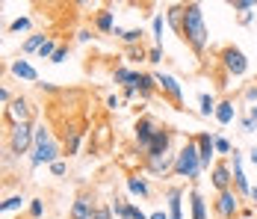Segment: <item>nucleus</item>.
<instances>
[{
  "instance_id": "4",
  "label": "nucleus",
  "mask_w": 257,
  "mask_h": 219,
  "mask_svg": "<svg viewBox=\"0 0 257 219\" xmlns=\"http://www.w3.org/2000/svg\"><path fill=\"white\" fill-rule=\"evenodd\" d=\"M33 148V125L24 122V125H12V136H9V151L15 157L27 154Z\"/></svg>"
},
{
  "instance_id": "27",
  "label": "nucleus",
  "mask_w": 257,
  "mask_h": 219,
  "mask_svg": "<svg viewBox=\"0 0 257 219\" xmlns=\"http://www.w3.org/2000/svg\"><path fill=\"white\" fill-rule=\"evenodd\" d=\"M47 39H50V36H44V33H33V36L24 42V53H33V50H38V47H41Z\"/></svg>"
},
{
  "instance_id": "21",
  "label": "nucleus",
  "mask_w": 257,
  "mask_h": 219,
  "mask_svg": "<svg viewBox=\"0 0 257 219\" xmlns=\"http://www.w3.org/2000/svg\"><path fill=\"white\" fill-rule=\"evenodd\" d=\"M234 119H237L234 101H222V104H216V122H219V125H231Z\"/></svg>"
},
{
  "instance_id": "33",
  "label": "nucleus",
  "mask_w": 257,
  "mask_h": 219,
  "mask_svg": "<svg viewBox=\"0 0 257 219\" xmlns=\"http://www.w3.org/2000/svg\"><path fill=\"white\" fill-rule=\"evenodd\" d=\"M231 9H237V12H252V9H255V0H231Z\"/></svg>"
},
{
  "instance_id": "6",
  "label": "nucleus",
  "mask_w": 257,
  "mask_h": 219,
  "mask_svg": "<svg viewBox=\"0 0 257 219\" xmlns=\"http://www.w3.org/2000/svg\"><path fill=\"white\" fill-rule=\"evenodd\" d=\"M136 145L142 148V151H148L151 148V142H154V136H157V131H160V125L151 119V116H142L139 122H136Z\"/></svg>"
},
{
  "instance_id": "2",
  "label": "nucleus",
  "mask_w": 257,
  "mask_h": 219,
  "mask_svg": "<svg viewBox=\"0 0 257 219\" xmlns=\"http://www.w3.org/2000/svg\"><path fill=\"white\" fill-rule=\"evenodd\" d=\"M59 154H62V145L50 136V131L44 125H36L33 128V157H30L33 169L41 166V163H56Z\"/></svg>"
},
{
  "instance_id": "47",
  "label": "nucleus",
  "mask_w": 257,
  "mask_h": 219,
  "mask_svg": "<svg viewBox=\"0 0 257 219\" xmlns=\"http://www.w3.org/2000/svg\"><path fill=\"white\" fill-rule=\"evenodd\" d=\"M249 160H252V163L257 166V148H252V151H249Z\"/></svg>"
},
{
  "instance_id": "12",
  "label": "nucleus",
  "mask_w": 257,
  "mask_h": 219,
  "mask_svg": "<svg viewBox=\"0 0 257 219\" xmlns=\"http://www.w3.org/2000/svg\"><path fill=\"white\" fill-rule=\"evenodd\" d=\"M210 181H213V187H216L219 193L231 190V181H234L231 163H216V166H213V175H210Z\"/></svg>"
},
{
  "instance_id": "17",
  "label": "nucleus",
  "mask_w": 257,
  "mask_h": 219,
  "mask_svg": "<svg viewBox=\"0 0 257 219\" xmlns=\"http://www.w3.org/2000/svg\"><path fill=\"white\" fill-rule=\"evenodd\" d=\"M92 214H95L92 199H89V196H77V202H74V208H71V219H92Z\"/></svg>"
},
{
  "instance_id": "28",
  "label": "nucleus",
  "mask_w": 257,
  "mask_h": 219,
  "mask_svg": "<svg viewBox=\"0 0 257 219\" xmlns=\"http://www.w3.org/2000/svg\"><path fill=\"white\" fill-rule=\"evenodd\" d=\"M213 145H216V154H231V151H234L231 142H228L225 136H219V133H213Z\"/></svg>"
},
{
  "instance_id": "7",
  "label": "nucleus",
  "mask_w": 257,
  "mask_h": 219,
  "mask_svg": "<svg viewBox=\"0 0 257 219\" xmlns=\"http://www.w3.org/2000/svg\"><path fill=\"white\" fill-rule=\"evenodd\" d=\"M154 77H157V89H160V92H166V95L172 98V104H175V107H184V89H181V83H178L172 74H163V71H160V74H154Z\"/></svg>"
},
{
  "instance_id": "52",
  "label": "nucleus",
  "mask_w": 257,
  "mask_h": 219,
  "mask_svg": "<svg viewBox=\"0 0 257 219\" xmlns=\"http://www.w3.org/2000/svg\"><path fill=\"white\" fill-rule=\"evenodd\" d=\"M240 219H252V217H249V214H246V217H240Z\"/></svg>"
},
{
  "instance_id": "3",
  "label": "nucleus",
  "mask_w": 257,
  "mask_h": 219,
  "mask_svg": "<svg viewBox=\"0 0 257 219\" xmlns=\"http://www.w3.org/2000/svg\"><path fill=\"white\" fill-rule=\"evenodd\" d=\"M178 178H186V181H195L201 175V157H198V142L195 136L184 142V148L175 154V169H172Z\"/></svg>"
},
{
  "instance_id": "10",
  "label": "nucleus",
  "mask_w": 257,
  "mask_h": 219,
  "mask_svg": "<svg viewBox=\"0 0 257 219\" xmlns=\"http://www.w3.org/2000/svg\"><path fill=\"white\" fill-rule=\"evenodd\" d=\"M172 133H175V131H166V128H160V131H157V136H154V142H151V148L145 151V160L169 154V151H172Z\"/></svg>"
},
{
  "instance_id": "20",
  "label": "nucleus",
  "mask_w": 257,
  "mask_h": 219,
  "mask_svg": "<svg viewBox=\"0 0 257 219\" xmlns=\"http://www.w3.org/2000/svg\"><path fill=\"white\" fill-rule=\"evenodd\" d=\"M136 77H139V71L124 68V65H118V68L112 71V80H115L118 86H136Z\"/></svg>"
},
{
  "instance_id": "29",
  "label": "nucleus",
  "mask_w": 257,
  "mask_h": 219,
  "mask_svg": "<svg viewBox=\"0 0 257 219\" xmlns=\"http://www.w3.org/2000/svg\"><path fill=\"white\" fill-rule=\"evenodd\" d=\"M56 47H59V44H56L53 39H47V42H44V44L38 47V56H41V59H50V56L56 53Z\"/></svg>"
},
{
  "instance_id": "26",
  "label": "nucleus",
  "mask_w": 257,
  "mask_h": 219,
  "mask_svg": "<svg viewBox=\"0 0 257 219\" xmlns=\"http://www.w3.org/2000/svg\"><path fill=\"white\" fill-rule=\"evenodd\" d=\"M127 190L133 196H148V181L139 178V175H133V178H127Z\"/></svg>"
},
{
  "instance_id": "46",
  "label": "nucleus",
  "mask_w": 257,
  "mask_h": 219,
  "mask_svg": "<svg viewBox=\"0 0 257 219\" xmlns=\"http://www.w3.org/2000/svg\"><path fill=\"white\" fill-rule=\"evenodd\" d=\"M89 39H92L89 30H80V33H77V42H89Z\"/></svg>"
},
{
  "instance_id": "40",
  "label": "nucleus",
  "mask_w": 257,
  "mask_h": 219,
  "mask_svg": "<svg viewBox=\"0 0 257 219\" xmlns=\"http://www.w3.org/2000/svg\"><path fill=\"white\" fill-rule=\"evenodd\" d=\"M257 131V122L249 116V119H243V133H255Z\"/></svg>"
},
{
  "instance_id": "31",
  "label": "nucleus",
  "mask_w": 257,
  "mask_h": 219,
  "mask_svg": "<svg viewBox=\"0 0 257 219\" xmlns=\"http://www.w3.org/2000/svg\"><path fill=\"white\" fill-rule=\"evenodd\" d=\"M30 24H33V21H30L27 15H21V18H15V21L9 24V30H12V33H21V30H30Z\"/></svg>"
},
{
  "instance_id": "18",
  "label": "nucleus",
  "mask_w": 257,
  "mask_h": 219,
  "mask_svg": "<svg viewBox=\"0 0 257 219\" xmlns=\"http://www.w3.org/2000/svg\"><path fill=\"white\" fill-rule=\"evenodd\" d=\"M12 74H15V77H21V80H30V83H36V80H38V71H36L27 59H15V62H12Z\"/></svg>"
},
{
  "instance_id": "1",
  "label": "nucleus",
  "mask_w": 257,
  "mask_h": 219,
  "mask_svg": "<svg viewBox=\"0 0 257 219\" xmlns=\"http://www.w3.org/2000/svg\"><path fill=\"white\" fill-rule=\"evenodd\" d=\"M181 39L201 56L207 50V42H210V33H207V24H204V12L198 3H184V24H181Z\"/></svg>"
},
{
  "instance_id": "19",
  "label": "nucleus",
  "mask_w": 257,
  "mask_h": 219,
  "mask_svg": "<svg viewBox=\"0 0 257 219\" xmlns=\"http://www.w3.org/2000/svg\"><path fill=\"white\" fill-rule=\"evenodd\" d=\"M95 30H101V33H112V30H115V12H112V9H101L98 18H95Z\"/></svg>"
},
{
  "instance_id": "50",
  "label": "nucleus",
  "mask_w": 257,
  "mask_h": 219,
  "mask_svg": "<svg viewBox=\"0 0 257 219\" xmlns=\"http://www.w3.org/2000/svg\"><path fill=\"white\" fill-rule=\"evenodd\" d=\"M0 101H9V92L6 89H0Z\"/></svg>"
},
{
  "instance_id": "51",
  "label": "nucleus",
  "mask_w": 257,
  "mask_h": 219,
  "mask_svg": "<svg viewBox=\"0 0 257 219\" xmlns=\"http://www.w3.org/2000/svg\"><path fill=\"white\" fill-rule=\"evenodd\" d=\"M249 116H252V119H255V122H257V104H255V107H252V110H249Z\"/></svg>"
},
{
  "instance_id": "32",
  "label": "nucleus",
  "mask_w": 257,
  "mask_h": 219,
  "mask_svg": "<svg viewBox=\"0 0 257 219\" xmlns=\"http://www.w3.org/2000/svg\"><path fill=\"white\" fill-rule=\"evenodd\" d=\"M151 27H154V42L163 47V15H154V24Z\"/></svg>"
},
{
  "instance_id": "53",
  "label": "nucleus",
  "mask_w": 257,
  "mask_h": 219,
  "mask_svg": "<svg viewBox=\"0 0 257 219\" xmlns=\"http://www.w3.org/2000/svg\"><path fill=\"white\" fill-rule=\"evenodd\" d=\"M0 119H3V110H0Z\"/></svg>"
},
{
  "instance_id": "11",
  "label": "nucleus",
  "mask_w": 257,
  "mask_h": 219,
  "mask_svg": "<svg viewBox=\"0 0 257 219\" xmlns=\"http://www.w3.org/2000/svg\"><path fill=\"white\" fill-rule=\"evenodd\" d=\"M198 157H201V169H210V160L216 157V145H213V133H198Z\"/></svg>"
},
{
  "instance_id": "22",
  "label": "nucleus",
  "mask_w": 257,
  "mask_h": 219,
  "mask_svg": "<svg viewBox=\"0 0 257 219\" xmlns=\"http://www.w3.org/2000/svg\"><path fill=\"white\" fill-rule=\"evenodd\" d=\"M181 196H184L181 187H172L169 190V219H184L181 217Z\"/></svg>"
},
{
  "instance_id": "24",
  "label": "nucleus",
  "mask_w": 257,
  "mask_h": 219,
  "mask_svg": "<svg viewBox=\"0 0 257 219\" xmlns=\"http://www.w3.org/2000/svg\"><path fill=\"white\" fill-rule=\"evenodd\" d=\"M198 104H201V116H204V119H210V116H216V98H213L210 92H201V98H198Z\"/></svg>"
},
{
  "instance_id": "48",
  "label": "nucleus",
  "mask_w": 257,
  "mask_h": 219,
  "mask_svg": "<svg viewBox=\"0 0 257 219\" xmlns=\"http://www.w3.org/2000/svg\"><path fill=\"white\" fill-rule=\"evenodd\" d=\"M148 219H169V217H166L163 211H157V214H151V217H148Z\"/></svg>"
},
{
  "instance_id": "5",
  "label": "nucleus",
  "mask_w": 257,
  "mask_h": 219,
  "mask_svg": "<svg viewBox=\"0 0 257 219\" xmlns=\"http://www.w3.org/2000/svg\"><path fill=\"white\" fill-rule=\"evenodd\" d=\"M219 56H222V65H225V71L231 77H243L249 71V59H246V53L240 47H225Z\"/></svg>"
},
{
  "instance_id": "38",
  "label": "nucleus",
  "mask_w": 257,
  "mask_h": 219,
  "mask_svg": "<svg viewBox=\"0 0 257 219\" xmlns=\"http://www.w3.org/2000/svg\"><path fill=\"white\" fill-rule=\"evenodd\" d=\"M30 214H33V219H38L41 214H44V205H41V199H33V205H30Z\"/></svg>"
},
{
  "instance_id": "14",
  "label": "nucleus",
  "mask_w": 257,
  "mask_h": 219,
  "mask_svg": "<svg viewBox=\"0 0 257 219\" xmlns=\"http://www.w3.org/2000/svg\"><path fill=\"white\" fill-rule=\"evenodd\" d=\"M30 101L27 98H12L9 101V116H12V122L15 125H24V122H30Z\"/></svg>"
},
{
  "instance_id": "37",
  "label": "nucleus",
  "mask_w": 257,
  "mask_h": 219,
  "mask_svg": "<svg viewBox=\"0 0 257 219\" xmlns=\"http://www.w3.org/2000/svg\"><path fill=\"white\" fill-rule=\"evenodd\" d=\"M65 56H68V44H59V47H56V53L50 56V62H56V65H59V62H65Z\"/></svg>"
},
{
  "instance_id": "16",
  "label": "nucleus",
  "mask_w": 257,
  "mask_h": 219,
  "mask_svg": "<svg viewBox=\"0 0 257 219\" xmlns=\"http://www.w3.org/2000/svg\"><path fill=\"white\" fill-rule=\"evenodd\" d=\"M136 92H139V98H151V95L157 92V77L139 71V77H136Z\"/></svg>"
},
{
  "instance_id": "45",
  "label": "nucleus",
  "mask_w": 257,
  "mask_h": 219,
  "mask_svg": "<svg viewBox=\"0 0 257 219\" xmlns=\"http://www.w3.org/2000/svg\"><path fill=\"white\" fill-rule=\"evenodd\" d=\"M252 18H255L252 12H243V15H240V24H252Z\"/></svg>"
},
{
  "instance_id": "9",
  "label": "nucleus",
  "mask_w": 257,
  "mask_h": 219,
  "mask_svg": "<svg viewBox=\"0 0 257 219\" xmlns=\"http://www.w3.org/2000/svg\"><path fill=\"white\" fill-rule=\"evenodd\" d=\"M237 211H240V196H237L234 190L219 193V202H216V214H219V219H234L237 217Z\"/></svg>"
},
{
  "instance_id": "25",
  "label": "nucleus",
  "mask_w": 257,
  "mask_h": 219,
  "mask_svg": "<svg viewBox=\"0 0 257 219\" xmlns=\"http://www.w3.org/2000/svg\"><path fill=\"white\" fill-rule=\"evenodd\" d=\"M166 21L172 24V30L181 36V24H184V6H172L169 9V15H166Z\"/></svg>"
},
{
  "instance_id": "23",
  "label": "nucleus",
  "mask_w": 257,
  "mask_h": 219,
  "mask_svg": "<svg viewBox=\"0 0 257 219\" xmlns=\"http://www.w3.org/2000/svg\"><path fill=\"white\" fill-rule=\"evenodd\" d=\"M189 202H192V219H207V205H204V199H201L198 190L189 193Z\"/></svg>"
},
{
  "instance_id": "39",
  "label": "nucleus",
  "mask_w": 257,
  "mask_h": 219,
  "mask_svg": "<svg viewBox=\"0 0 257 219\" xmlns=\"http://www.w3.org/2000/svg\"><path fill=\"white\" fill-rule=\"evenodd\" d=\"M127 211H130V219H148L142 211H139V205H133V202H127Z\"/></svg>"
},
{
  "instance_id": "43",
  "label": "nucleus",
  "mask_w": 257,
  "mask_h": 219,
  "mask_svg": "<svg viewBox=\"0 0 257 219\" xmlns=\"http://www.w3.org/2000/svg\"><path fill=\"white\" fill-rule=\"evenodd\" d=\"M246 101H257V83L246 86Z\"/></svg>"
},
{
  "instance_id": "36",
  "label": "nucleus",
  "mask_w": 257,
  "mask_h": 219,
  "mask_svg": "<svg viewBox=\"0 0 257 219\" xmlns=\"http://www.w3.org/2000/svg\"><path fill=\"white\" fill-rule=\"evenodd\" d=\"M92 219H112V208L98 205V208H95V214H92Z\"/></svg>"
},
{
  "instance_id": "13",
  "label": "nucleus",
  "mask_w": 257,
  "mask_h": 219,
  "mask_svg": "<svg viewBox=\"0 0 257 219\" xmlns=\"http://www.w3.org/2000/svg\"><path fill=\"white\" fill-rule=\"evenodd\" d=\"M145 163H148V172H151V175L166 178V172L175 169V154L169 151V154H163V157H151V160H145Z\"/></svg>"
},
{
  "instance_id": "49",
  "label": "nucleus",
  "mask_w": 257,
  "mask_h": 219,
  "mask_svg": "<svg viewBox=\"0 0 257 219\" xmlns=\"http://www.w3.org/2000/svg\"><path fill=\"white\" fill-rule=\"evenodd\" d=\"M249 199H252V202H257V187H252V193H249Z\"/></svg>"
},
{
  "instance_id": "42",
  "label": "nucleus",
  "mask_w": 257,
  "mask_h": 219,
  "mask_svg": "<svg viewBox=\"0 0 257 219\" xmlns=\"http://www.w3.org/2000/svg\"><path fill=\"white\" fill-rule=\"evenodd\" d=\"M50 172H53V175H65V160H56V163H50Z\"/></svg>"
},
{
  "instance_id": "44",
  "label": "nucleus",
  "mask_w": 257,
  "mask_h": 219,
  "mask_svg": "<svg viewBox=\"0 0 257 219\" xmlns=\"http://www.w3.org/2000/svg\"><path fill=\"white\" fill-rule=\"evenodd\" d=\"M139 92H136V86H124V101H133Z\"/></svg>"
},
{
  "instance_id": "30",
  "label": "nucleus",
  "mask_w": 257,
  "mask_h": 219,
  "mask_svg": "<svg viewBox=\"0 0 257 219\" xmlns=\"http://www.w3.org/2000/svg\"><path fill=\"white\" fill-rule=\"evenodd\" d=\"M21 205H24V199H21V196H12V199H6V202L0 205V214H9V211H18Z\"/></svg>"
},
{
  "instance_id": "41",
  "label": "nucleus",
  "mask_w": 257,
  "mask_h": 219,
  "mask_svg": "<svg viewBox=\"0 0 257 219\" xmlns=\"http://www.w3.org/2000/svg\"><path fill=\"white\" fill-rule=\"evenodd\" d=\"M107 107H110V110H121V107H124V101H121V98H115V95H110V98H107Z\"/></svg>"
},
{
  "instance_id": "15",
  "label": "nucleus",
  "mask_w": 257,
  "mask_h": 219,
  "mask_svg": "<svg viewBox=\"0 0 257 219\" xmlns=\"http://www.w3.org/2000/svg\"><path fill=\"white\" fill-rule=\"evenodd\" d=\"M83 128L80 125H71L68 131H65V142H62V154H77V148H80V139H83Z\"/></svg>"
},
{
  "instance_id": "34",
  "label": "nucleus",
  "mask_w": 257,
  "mask_h": 219,
  "mask_svg": "<svg viewBox=\"0 0 257 219\" xmlns=\"http://www.w3.org/2000/svg\"><path fill=\"white\" fill-rule=\"evenodd\" d=\"M127 44H136V42H142V30H124V36H121Z\"/></svg>"
},
{
  "instance_id": "8",
  "label": "nucleus",
  "mask_w": 257,
  "mask_h": 219,
  "mask_svg": "<svg viewBox=\"0 0 257 219\" xmlns=\"http://www.w3.org/2000/svg\"><path fill=\"white\" fill-rule=\"evenodd\" d=\"M231 172H234V187H237V196H249L252 187H249V178L243 172V154L234 148L231 151Z\"/></svg>"
},
{
  "instance_id": "35",
  "label": "nucleus",
  "mask_w": 257,
  "mask_h": 219,
  "mask_svg": "<svg viewBox=\"0 0 257 219\" xmlns=\"http://www.w3.org/2000/svg\"><path fill=\"white\" fill-rule=\"evenodd\" d=\"M148 62H151V65H157V62H163V47H160V44H154V47L148 50Z\"/></svg>"
}]
</instances>
